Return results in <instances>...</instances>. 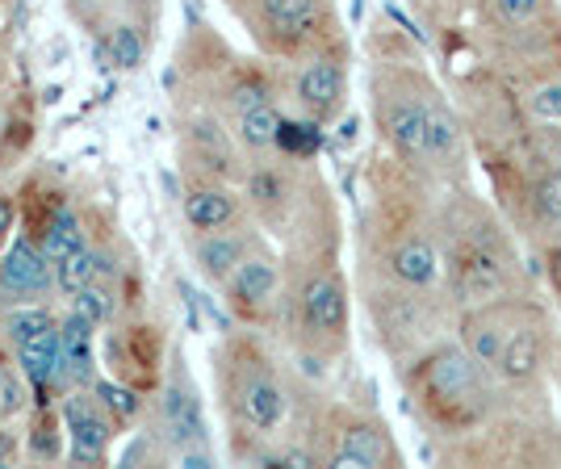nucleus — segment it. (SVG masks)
<instances>
[{
    "mask_svg": "<svg viewBox=\"0 0 561 469\" xmlns=\"http://www.w3.org/2000/svg\"><path fill=\"white\" fill-rule=\"evenodd\" d=\"M9 227H13V206L0 197V243H4V234H9Z\"/></svg>",
    "mask_w": 561,
    "mask_h": 469,
    "instance_id": "obj_34",
    "label": "nucleus"
},
{
    "mask_svg": "<svg viewBox=\"0 0 561 469\" xmlns=\"http://www.w3.org/2000/svg\"><path fill=\"white\" fill-rule=\"evenodd\" d=\"M528 110H533L540 122H561V76L545 80L537 89H528Z\"/></svg>",
    "mask_w": 561,
    "mask_h": 469,
    "instance_id": "obj_25",
    "label": "nucleus"
},
{
    "mask_svg": "<svg viewBox=\"0 0 561 469\" xmlns=\"http://www.w3.org/2000/svg\"><path fill=\"white\" fill-rule=\"evenodd\" d=\"M239 139L248 142V147H256V151L277 147V139H280L277 110H273L268 101H264V105H252V110H243V114H239Z\"/></svg>",
    "mask_w": 561,
    "mask_h": 469,
    "instance_id": "obj_19",
    "label": "nucleus"
},
{
    "mask_svg": "<svg viewBox=\"0 0 561 469\" xmlns=\"http://www.w3.org/2000/svg\"><path fill=\"white\" fill-rule=\"evenodd\" d=\"M96 394H101V402H105L114 415H135V411H139V394H135V390H126V386L101 381V386H96Z\"/></svg>",
    "mask_w": 561,
    "mask_h": 469,
    "instance_id": "obj_27",
    "label": "nucleus"
},
{
    "mask_svg": "<svg viewBox=\"0 0 561 469\" xmlns=\"http://www.w3.org/2000/svg\"><path fill=\"white\" fill-rule=\"evenodd\" d=\"M398 453L390 445V436L377 427V423H356L340 436V448L331 457L335 469H377V466H394Z\"/></svg>",
    "mask_w": 561,
    "mask_h": 469,
    "instance_id": "obj_7",
    "label": "nucleus"
},
{
    "mask_svg": "<svg viewBox=\"0 0 561 469\" xmlns=\"http://www.w3.org/2000/svg\"><path fill=\"white\" fill-rule=\"evenodd\" d=\"M494 4V18L503 25H512V30H524V25H533L545 13V0H491Z\"/></svg>",
    "mask_w": 561,
    "mask_h": 469,
    "instance_id": "obj_24",
    "label": "nucleus"
},
{
    "mask_svg": "<svg viewBox=\"0 0 561 469\" xmlns=\"http://www.w3.org/2000/svg\"><path fill=\"white\" fill-rule=\"evenodd\" d=\"M185 214L193 227L218 231V227H227L234 218V202H231V193H222V188H197V193L185 197Z\"/></svg>",
    "mask_w": 561,
    "mask_h": 469,
    "instance_id": "obj_17",
    "label": "nucleus"
},
{
    "mask_svg": "<svg viewBox=\"0 0 561 469\" xmlns=\"http://www.w3.org/2000/svg\"><path fill=\"white\" fill-rule=\"evenodd\" d=\"M264 101H268V96H264V89H260V84H243V89L234 93V110L243 114V110H252V105H264Z\"/></svg>",
    "mask_w": 561,
    "mask_h": 469,
    "instance_id": "obj_32",
    "label": "nucleus"
},
{
    "mask_svg": "<svg viewBox=\"0 0 561 469\" xmlns=\"http://www.w3.org/2000/svg\"><path fill=\"white\" fill-rule=\"evenodd\" d=\"M549 273H553V285H558V294H561V248L553 252V264H549Z\"/></svg>",
    "mask_w": 561,
    "mask_h": 469,
    "instance_id": "obj_35",
    "label": "nucleus"
},
{
    "mask_svg": "<svg viewBox=\"0 0 561 469\" xmlns=\"http://www.w3.org/2000/svg\"><path fill=\"white\" fill-rule=\"evenodd\" d=\"M390 268H394L398 282L427 289V285H436V277H440V256H436V248L427 239L415 234V239H402L394 252H390Z\"/></svg>",
    "mask_w": 561,
    "mask_h": 469,
    "instance_id": "obj_14",
    "label": "nucleus"
},
{
    "mask_svg": "<svg viewBox=\"0 0 561 469\" xmlns=\"http://www.w3.org/2000/svg\"><path fill=\"white\" fill-rule=\"evenodd\" d=\"M64 427H68L71 441V457L80 466H96L110 448V420L93 407V399L76 394V399L64 402Z\"/></svg>",
    "mask_w": 561,
    "mask_h": 469,
    "instance_id": "obj_4",
    "label": "nucleus"
},
{
    "mask_svg": "<svg viewBox=\"0 0 561 469\" xmlns=\"http://www.w3.org/2000/svg\"><path fill=\"white\" fill-rule=\"evenodd\" d=\"M96 273H101V260L93 252H84V248H76L71 256L59 260V273H55V282L64 285L68 294H80L84 285L96 282Z\"/></svg>",
    "mask_w": 561,
    "mask_h": 469,
    "instance_id": "obj_21",
    "label": "nucleus"
},
{
    "mask_svg": "<svg viewBox=\"0 0 561 469\" xmlns=\"http://www.w3.org/2000/svg\"><path fill=\"white\" fill-rule=\"evenodd\" d=\"M76 314H84V319H93V323H101L105 314H110V298L96 289V285H84L80 294H76Z\"/></svg>",
    "mask_w": 561,
    "mask_h": 469,
    "instance_id": "obj_29",
    "label": "nucleus"
},
{
    "mask_svg": "<svg viewBox=\"0 0 561 469\" xmlns=\"http://www.w3.org/2000/svg\"><path fill=\"white\" fill-rule=\"evenodd\" d=\"M22 402H25V394H22V381L9 374L4 365H0V420H9V415H18L22 411Z\"/></svg>",
    "mask_w": 561,
    "mask_h": 469,
    "instance_id": "obj_28",
    "label": "nucleus"
},
{
    "mask_svg": "<svg viewBox=\"0 0 561 469\" xmlns=\"http://www.w3.org/2000/svg\"><path fill=\"white\" fill-rule=\"evenodd\" d=\"M436 93H398L381 105V126L407 160H427V126Z\"/></svg>",
    "mask_w": 561,
    "mask_h": 469,
    "instance_id": "obj_2",
    "label": "nucleus"
},
{
    "mask_svg": "<svg viewBox=\"0 0 561 469\" xmlns=\"http://www.w3.org/2000/svg\"><path fill=\"white\" fill-rule=\"evenodd\" d=\"M248 188H252V197H256V202H277V197H280V181H277V176H268V172L252 176V181H248Z\"/></svg>",
    "mask_w": 561,
    "mask_h": 469,
    "instance_id": "obj_31",
    "label": "nucleus"
},
{
    "mask_svg": "<svg viewBox=\"0 0 561 469\" xmlns=\"http://www.w3.org/2000/svg\"><path fill=\"white\" fill-rule=\"evenodd\" d=\"M273 289H277V268H273L268 260H243V264L231 273L234 302L260 306V302H268V298H273Z\"/></svg>",
    "mask_w": 561,
    "mask_h": 469,
    "instance_id": "obj_16",
    "label": "nucleus"
},
{
    "mask_svg": "<svg viewBox=\"0 0 561 469\" xmlns=\"http://www.w3.org/2000/svg\"><path fill=\"white\" fill-rule=\"evenodd\" d=\"M50 289V260L43 248H34V239H13L9 256L0 264V294L13 298H34Z\"/></svg>",
    "mask_w": 561,
    "mask_h": 469,
    "instance_id": "obj_3",
    "label": "nucleus"
},
{
    "mask_svg": "<svg viewBox=\"0 0 561 469\" xmlns=\"http://www.w3.org/2000/svg\"><path fill=\"white\" fill-rule=\"evenodd\" d=\"M197 264H202V273L214 277V282H218V277H231L234 268L243 264V243L231 239V234L210 231L197 243Z\"/></svg>",
    "mask_w": 561,
    "mask_h": 469,
    "instance_id": "obj_18",
    "label": "nucleus"
},
{
    "mask_svg": "<svg viewBox=\"0 0 561 469\" xmlns=\"http://www.w3.org/2000/svg\"><path fill=\"white\" fill-rule=\"evenodd\" d=\"M540 361H545V328H540V319H524L519 314V323L515 331L507 335V348L499 356V374L507 377V381H528V377L540 369Z\"/></svg>",
    "mask_w": 561,
    "mask_h": 469,
    "instance_id": "obj_8",
    "label": "nucleus"
},
{
    "mask_svg": "<svg viewBox=\"0 0 561 469\" xmlns=\"http://www.w3.org/2000/svg\"><path fill=\"white\" fill-rule=\"evenodd\" d=\"M164 432L176 448H202L206 445V420L202 402L188 386H168L164 394Z\"/></svg>",
    "mask_w": 561,
    "mask_h": 469,
    "instance_id": "obj_9",
    "label": "nucleus"
},
{
    "mask_svg": "<svg viewBox=\"0 0 561 469\" xmlns=\"http://www.w3.org/2000/svg\"><path fill=\"white\" fill-rule=\"evenodd\" d=\"M47 328H50L47 310H13V314H9V335H13V344H25V340L43 335Z\"/></svg>",
    "mask_w": 561,
    "mask_h": 469,
    "instance_id": "obj_26",
    "label": "nucleus"
},
{
    "mask_svg": "<svg viewBox=\"0 0 561 469\" xmlns=\"http://www.w3.org/2000/svg\"><path fill=\"white\" fill-rule=\"evenodd\" d=\"M110 59L117 68H139L142 64V38L135 25H117L110 34Z\"/></svg>",
    "mask_w": 561,
    "mask_h": 469,
    "instance_id": "obj_23",
    "label": "nucleus"
},
{
    "mask_svg": "<svg viewBox=\"0 0 561 469\" xmlns=\"http://www.w3.org/2000/svg\"><path fill=\"white\" fill-rule=\"evenodd\" d=\"M420 390L427 411L436 420L453 423V427H466V423L482 420L486 407H491L486 365L469 348H457V344H445V348H436L423 361Z\"/></svg>",
    "mask_w": 561,
    "mask_h": 469,
    "instance_id": "obj_1",
    "label": "nucleus"
},
{
    "mask_svg": "<svg viewBox=\"0 0 561 469\" xmlns=\"http://www.w3.org/2000/svg\"><path fill=\"white\" fill-rule=\"evenodd\" d=\"M181 466L206 469V466H214V457L206 453V445H202V448H181Z\"/></svg>",
    "mask_w": 561,
    "mask_h": 469,
    "instance_id": "obj_33",
    "label": "nucleus"
},
{
    "mask_svg": "<svg viewBox=\"0 0 561 469\" xmlns=\"http://www.w3.org/2000/svg\"><path fill=\"white\" fill-rule=\"evenodd\" d=\"M260 18L280 38H306L319 18H323V0H260Z\"/></svg>",
    "mask_w": 561,
    "mask_h": 469,
    "instance_id": "obj_12",
    "label": "nucleus"
},
{
    "mask_svg": "<svg viewBox=\"0 0 561 469\" xmlns=\"http://www.w3.org/2000/svg\"><path fill=\"white\" fill-rule=\"evenodd\" d=\"M239 411H243V420L260 427V432H273L280 420H285V394H280V386L273 377H248L243 381V390H239Z\"/></svg>",
    "mask_w": 561,
    "mask_h": 469,
    "instance_id": "obj_13",
    "label": "nucleus"
},
{
    "mask_svg": "<svg viewBox=\"0 0 561 469\" xmlns=\"http://www.w3.org/2000/svg\"><path fill=\"white\" fill-rule=\"evenodd\" d=\"M76 248H84V239H80V218H76L71 210H59L47 222V234H43V252H47L50 264H59V260L71 256Z\"/></svg>",
    "mask_w": 561,
    "mask_h": 469,
    "instance_id": "obj_20",
    "label": "nucleus"
},
{
    "mask_svg": "<svg viewBox=\"0 0 561 469\" xmlns=\"http://www.w3.org/2000/svg\"><path fill=\"white\" fill-rule=\"evenodd\" d=\"M34 457H47V461L59 457V436H55V423L50 420H43L34 427Z\"/></svg>",
    "mask_w": 561,
    "mask_h": 469,
    "instance_id": "obj_30",
    "label": "nucleus"
},
{
    "mask_svg": "<svg viewBox=\"0 0 561 469\" xmlns=\"http://www.w3.org/2000/svg\"><path fill=\"white\" fill-rule=\"evenodd\" d=\"M519 323V310L515 306H482V310H473L466 319V348L486 365L494 369L499 365V356L507 348V335L515 331Z\"/></svg>",
    "mask_w": 561,
    "mask_h": 469,
    "instance_id": "obj_5",
    "label": "nucleus"
},
{
    "mask_svg": "<svg viewBox=\"0 0 561 469\" xmlns=\"http://www.w3.org/2000/svg\"><path fill=\"white\" fill-rule=\"evenodd\" d=\"M59 340H64V369H68L71 381L84 386L93 377V319L71 314L59 331Z\"/></svg>",
    "mask_w": 561,
    "mask_h": 469,
    "instance_id": "obj_15",
    "label": "nucleus"
},
{
    "mask_svg": "<svg viewBox=\"0 0 561 469\" xmlns=\"http://www.w3.org/2000/svg\"><path fill=\"white\" fill-rule=\"evenodd\" d=\"M302 323L314 335H340L348 328V294L335 277H314L302 289Z\"/></svg>",
    "mask_w": 561,
    "mask_h": 469,
    "instance_id": "obj_6",
    "label": "nucleus"
},
{
    "mask_svg": "<svg viewBox=\"0 0 561 469\" xmlns=\"http://www.w3.org/2000/svg\"><path fill=\"white\" fill-rule=\"evenodd\" d=\"M340 96H344V68L331 64V59H314L306 64L298 76V101L314 117H331L340 110Z\"/></svg>",
    "mask_w": 561,
    "mask_h": 469,
    "instance_id": "obj_10",
    "label": "nucleus"
},
{
    "mask_svg": "<svg viewBox=\"0 0 561 469\" xmlns=\"http://www.w3.org/2000/svg\"><path fill=\"white\" fill-rule=\"evenodd\" d=\"M533 214L545 227H561V168H549L533 188Z\"/></svg>",
    "mask_w": 561,
    "mask_h": 469,
    "instance_id": "obj_22",
    "label": "nucleus"
},
{
    "mask_svg": "<svg viewBox=\"0 0 561 469\" xmlns=\"http://www.w3.org/2000/svg\"><path fill=\"white\" fill-rule=\"evenodd\" d=\"M18 356H22L25 377L38 386V394H47L55 381L68 377V369H64V340H59V331L55 328H47L43 335H34V340L18 344Z\"/></svg>",
    "mask_w": 561,
    "mask_h": 469,
    "instance_id": "obj_11",
    "label": "nucleus"
}]
</instances>
